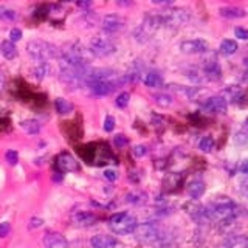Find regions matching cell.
<instances>
[{"label":"cell","mask_w":248,"mask_h":248,"mask_svg":"<svg viewBox=\"0 0 248 248\" xmlns=\"http://www.w3.org/2000/svg\"><path fill=\"white\" fill-rule=\"evenodd\" d=\"M134 234H135L137 240H140V242L158 247V248L169 247L170 242H172V237H170L169 232L157 222L138 223L135 231H134Z\"/></svg>","instance_id":"obj_1"},{"label":"cell","mask_w":248,"mask_h":248,"mask_svg":"<svg viewBox=\"0 0 248 248\" xmlns=\"http://www.w3.org/2000/svg\"><path fill=\"white\" fill-rule=\"evenodd\" d=\"M27 51L31 58H34L37 62H46L51 58H59L61 50H58L56 46L44 42V41H31L27 45Z\"/></svg>","instance_id":"obj_2"},{"label":"cell","mask_w":248,"mask_h":248,"mask_svg":"<svg viewBox=\"0 0 248 248\" xmlns=\"http://www.w3.org/2000/svg\"><path fill=\"white\" fill-rule=\"evenodd\" d=\"M137 225H138V222L135 217L127 213H116L108 219V228L112 230V232L120 234V236L134 232Z\"/></svg>","instance_id":"obj_3"},{"label":"cell","mask_w":248,"mask_h":248,"mask_svg":"<svg viewBox=\"0 0 248 248\" xmlns=\"http://www.w3.org/2000/svg\"><path fill=\"white\" fill-rule=\"evenodd\" d=\"M209 211H211L213 220H219V222H228V220H234L237 214H239V208L234 202H231L228 199L219 200L213 203L211 206H208Z\"/></svg>","instance_id":"obj_4"},{"label":"cell","mask_w":248,"mask_h":248,"mask_svg":"<svg viewBox=\"0 0 248 248\" xmlns=\"http://www.w3.org/2000/svg\"><path fill=\"white\" fill-rule=\"evenodd\" d=\"M161 27L169 28H180L185 23H188L191 19L189 11L183 10V8H174V10H168L165 13L158 14Z\"/></svg>","instance_id":"obj_5"},{"label":"cell","mask_w":248,"mask_h":248,"mask_svg":"<svg viewBox=\"0 0 248 248\" xmlns=\"http://www.w3.org/2000/svg\"><path fill=\"white\" fill-rule=\"evenodd\" d=\"M161 27L160 23V17L158 14H154V16H146L144 20L141 22V25H140L137 30H135V39L138 42H147L149 39L155 34V31Z\"/></svg>","instance_id":"obj_6"},{"label":"cell","mask_w":248,"mask_h":248,"mask_svg":"<svg viewBox=\"0 0 248 248\" xmlns=\"http://www.w3.org/2000/svg\"><path fill=\"white\" fill-rule=\"evenodd\" d=\"M89 51L96 58H107V56H112L113 53H116V45L110 39L95 36V37H92V41L89 44Z\"/></svg>","instance_id":"obj_7"},{"label":"cell","mask_w":248,"mask_h":248,"mask_svg":"<svg viewBox=\"0 0 248 248\" xmlns=\"http://www.w3.org/2000/svg\"><path fill=\"white\" fill-rule=\"evenodd\" d=\"M200 107L208 113H225L228 110V103L222 95H216L206 98Z\"/></svg>","instance_id":"obj_8"},{"label":"cell","mask_w":248,"mask_h":248,"mask_svg":"<svg viewBox=\"0 0 248 248\" xmlns=\"http://www.w3.org/2000/svg\"><path fill=\"white\" fill-rule=\"evenodd\" d=\"M124 25H126V20L118 14H107L103 17V20H101V27H103V30L108 34L120 33L124 28Z\"/></svg>","instance_id":"obj_9"},{"label":"cell","mask_w":248,"mask_h":248,"mask_svg":"<svg viewBox=\"0 0 248 248\" xmlns=\"http://www.w3.org/2000/svg\"><path fill=\"white\" fill-rule=\"evenodd\" d=\"M180 50L185 54H200L208 51V42L203 39H189L180 44Z\"/></svg>","instance_id":"obj_10"},{"label":"cell","mask_w":248,"mask_h":248,"mask_svg":"<svg viewBox=\"0 0 248 248\" xmlns=\"http://www.w3.org/2000/svg\"><path fill=\"white\" fill-rule=\"evenodd\" d=\"M202 73H203L205 79L211 81V82H217L222 79V68L220 64L216 59H209L203 64V68H202Z\"/></svg>","instance_id":"obj_11"},{"label":"cell","mask_w":248,"mask_h":248,"mask_svg":"<svg viewBox=\"0 0 248 248\" xmlns=\"http://www.w3.org/2000/svg\"><path fill=\"white\" fill-rule=\"evenodd\" d=\"M121 84L118 82H112V81H101V82H93V84H89L87 87L92 90L93 95L96 96H106L108 93H112L115 89H118Z\"/></svg>","instance_id":"obj_12"},{"label":"cell","mask_w":248,"mask_h":248,"mask_svg":"<svg viewBox=\"0 0 248 248\" xmlns=\"http://www.w3.org/2000/svg\"><path fill=\"white\" fill-rule=\"evenodd\" d=\"M58 168L62 170V172H76V170L79 169V165H78L76 158L72 154L62 152L58 157Z\"/></svg>","instance_id":"obj_13"},{"label":"cell","mask_w":248,"mask_h":248,"mask_svg":"<svg viewBox=\"0 0 248 248\" xmlns=\"http://www.w3.org/2000/svg\"><path fill=\"white\" fill-rule=\"evenodd\" d=\"M73 223L76 227H82V228H87V227H92V225H95L98 222V217L93 214V213H87V211H78L73 214L72 217Z\"/></svg>","instance_id":"obj_14"},{"label":"cell","mask_w":248,"mask_h":248,"mask_svg":"<svg viewBox=\"0 0 248 248\" xmlns=\"http://www.w3.org/2000/svg\"><path fill=\"white\" fill-rule=\"evenodd\" d=\"M205 191H206V186H205L203 180H200V178H194V180H191L188 183V186H186V192H188V196L192 200L200 199L205 194Z\"/></svg>","instance_id":"obj_15"},{"label":"cell","mask_w":248,"mask_h":248,"mask_svg":"<svg viewBox=\"0 0 248 248\" xmlns=\"http://www.w3.org/2000/svg\"><path fill=\"white\" fill-rule=\"evenodd\" d=\"M45 248H68L67 240L59 232H48L44 239Z\"/></svg>","instance_id":"obj_16"},{"label":"cell","mask_w":248,"mask_h":248,"mask_svg":"<svg viewBox=\"0 0 248 248\" xmlns=\"http://www.w3.org/2000/svg\"><path fill=\"white\" fill-rule=\"evenodd\" d=\"M118 245L116 239L112 236H106V234H96L92 237V247L93 248H115Z\"/></svg>","instance_id":"obj_17"},{"label":"cell","mask_w":248,"mask_h":248,"mask_svg":"<svg viewBox=\"0 0 248 248\" xmlns=\"http://www.w3.org/2000/svg\"><path fill=\"white\" fill-rule=\"evenodd\" d=\"M222 96L227 99V103H239V101L244 98V90L240 89L239 85H228V87L223 90Z\"/></svg>","instance_id":"obj_18"},{"label":"cell","mask_w":248,"mask_h":248,"mask_svg":"<svg viewBox=\"0 0 248 248\" xmlns=\"http://www.w3.org/2000/svg\"><path fill=\"white\" fill-rule=\"evenodd\" d=\"M248 245V239L242 234H230L225 237L222 248H240V247H247Z\"/></svg>","instance_id":"obj_19"},{"label":"cell","mask_w":248,"mask_h":248,"mask_svg":"<svg viewBox=\"0 0 248 248\" xmlns=\"http://www.w3.org/2000/svg\"><path fill=\"white\" fill-rule=\"evenodd\" d=\"M219 13L225 19H242L247 16V11L239 6H223L219 10Z\"/></svg>","instance_id":"obj_20"},{"label":"cell","mask_w":248,"mask_h":248,"mask_svg":"<svg viewBox=\"0 0 248 248\" xmlns=\"http://www.w3.org/2000/svg\"><path fill=\"white\" fill-rule=\"evenodd\" d=\"M143 82L144 85L151 89H158L163 85V78L158 72H147L144 76H143Z\"/></svg>","instance_id":"obj_21"},{"label":"cell","mask_w":248,"mask_h":248,"mask_svg":"<svg viewBox=\"0 0 248 248\" xmlns=\"http://www.w3.org/2000/svg\"><path fill=\"white\" fill-rule=\"evenodd\" d=\"M0 53H2V56L8 61H13L16 56H17V48H16L14 42L11 41H3L0 44Z\"/></svg>","instance_id":"obj_22"},{"label":"cell","mask_w":248,"mask_h":248,"mask_svg":"<svg viewBox=\"0 0 248 248\" xmlns=\"http://www.w3.org/2000/svg\"><path fill=\"white\" fill-rule=\"evenodd\" d=\"M237 42L232 41V39H223V41L220 42V46L219 50L222 54H225V56H231V54H234L237 51Z\"/></svg>","instance_id":"obj_23"},{"label":"cell","mask_w":248,"mask_h":248,"mask_svg":"<svg viewBox=\"0 0 248 248\" xmlns=\"http://www.w3.org/2000/svg\"><path fill=\"white\" fill-rule=\"evenodd\" d=\"M54 107H56V112L59 115H68L73 112V104L64 98H58L54 101Z\"/></svg>","instance_id":"obj_24"},{"label":"cell","mask_w":248,"mask_h":248,"mask_svg":"<svg viewBox=\"0 0 248 248\" xmlns=\"http://www.w3.org/2000/svg\"><path fill=\"white\" fill-rule=\"evenodd\" d=\"M20 127L27 132L30 135H36L39 134V130H41V123L37 120H25L20 123Z\"/></svg>","instance_id":"obj_25"},{"label":"cell","mask_w":248,"mask_h":248,"mask_svg":"<svg viewBox=\"0 0 248 248\" xmlns=\"http://www.w3.org/2000/svg\"><path fill=\"white\" fill-rule=\"evenodd\" d=\"M214 147H216V143H214V138L213 137H203L200 140V143H199V149L202 152H205V154H209V152H213L214 151Z\"/></svg>","instance_id":"obj_26"},{"label":"cell","mask_w":248,"mask_h":248,"mask_svg":"<svg viewBox=\"0 0 248 248\" xmlns=\"http://www.w3.org/2000/svg\"><path fill=\"white\" fill-rule=\"evenodd\" d=\"M144 200H146V194L141 191L129 192L126 196V202L127 203H132V205H141V203H144Z\"/></svg>","instance_id":"obj_27"},{"label":"cell","mask_w":248,"mask_h":248,"mask_svg":"<svg viewBox=\"0 0 248 248\" xmlns=\"http://www.w3.org/2000/svg\"><path fill=\"white\" fill-rule=\"evenodd\" d=\"M154 101L157 103L160 107H169L172 104V96L168 95V93H155Z\"/></svg>","instance_id":"obj_28"},{"label":"cell","mask_w":248,"mask_h":248,"mask_svg":"<svg viewBox=\"0 0 248 248\" xmlns=\"http://www.w3.org/2000/svg\"><path fill=\"white\" fill-rule=\"evenodd\" d=\"M129 101H130V95H129L127 92H123V93H120L118 96H116V99H115V104H116V107L124 108V107H127Z\"/></svg>","instance_id":"obj_29"},{"label":"cell","mask_w":248,"mask_h":248,"mask_svg":"<svg viewBox=\"0 0 248 248\" xmlns=\"http://www.w3.org/2000/svg\"><path fill=\"white\" fill-rule=\"evenodd\" d=\"M115 124H116V120L113 118L112 115H107L106 120H104V130L106 132H112L115 129Z\"/></svg>","instance_id":"obj_30"},{"label":"cell","mask_w":248,"mask_h":248,"mask_svg":"<svg viewBox=\"0 0 248 248\" xmlns=\"http://www.w3.org/2000/svg\"><path fill=\"white\" fill-rule=\"evenodd\" d=\"M234 141L237 143V144H245V143H248V132L247 130H240V132H237L236 134V138H234Z\"/></svg>","instance_id":"obj_31"},{"label":"cell","mask_w":248,"mask_h":248,"mask_svg":"<svg viewBox=\"0 0 248 248\" xmlns=\"http://www.w3.org/2000/svg\"><path fill=\"white\" fill-rule=\"evenodd\" d=\"M5 157H6V161L10 163L11 166L17 165V161H19V155H17V152H16V151H8Z\"/></svg>","instance_id":"obj_32"},{"label":"cell","mask_w":248,"mask_h":248,"mask_svg":"<svg viewBox=\"0 0 248 248\" xmlns=\"http://www.w3.org/2000/svg\"><path fill=\"white\" fill-rule=\"evenodd\" d=\"M234 36L240 41H248V30L247 28H242V27H237L234 28Z\"/></svg>","instance_id":"obj_33"},{"label":"cell","mask_w":248,"mask_h":248,"mask_svg":"<svg viewBox=\"0 0 248 248\" xmlns=\"http://www.w3.org/2000/svg\"><path fill=\"white\" fill-rule=\"evenodd\" d=\"M113 143H115V146H118V147H124L127 144V138L124 137L123 134H118V135L113 137Z\"/></svg>","instance_id":"obj_34"},{"label":"cell","mask_w":248,"mask_h":248,"mask_svg":"<svg viewBox=\"0 0 248 248\" xmlns=\"http://www.w3.org/2000/svg\"><path fill=\"white\" fill-rule=\"evenodd\" d=\"M22 39V30L20 28H13L10 33V41L11 42H17Z\"/></svg>","instance_id":"obj_35"},{"label":"cell","mask_w":248,"mask_h":248,"mask_svg":"<svg viewBox=\"0 0 248 248\" xmlns=\"http://www.w3.org/2000/svg\"><path fill=\"white\" fill-rule=\"evenodd\" d=\"M146 152H147V149H146V146H143V144H140V146H135V147H134V155H135L137 158L144 157Z\"/></svg>","instance_id":"obj_36"},{"label":"cell","mask_w":248,"mask_h":248,"mask_svg":"<svg viewBox=\"0 0 248 248\" xmlns=\"http://www.w3.org/2000/svg\"><path fill=\"white\" fill-rule=\"evenodd\" d=\"M104 177L107 178V180H110V182H115L116 178H118V172L113 169H106L104 170Z\"/></svg>","instance_id":"obj_37"},{"label":"cell","mask_w":248,"mask_h":248,"mask_svg":"<svg viewBox=\"0 0 248 248\" xmlns=\"http://www.w3.org/2000/svg\"><path fill=\"white\" fill-rule=\"evenodd\" d=\"M8 232H10V223L2 222V223H0V237L8 236Z\"/></svg>","instance_id":"obj_38"},{"label":"cell","mask_w":248,"mask_h":248,"mask_svg":"<svg viewBox=\"0 0 248 248\" xmlns=\"http://www.w3.org/2000/svg\"><path fill=\"white\" fill-rule=\"evenodd\" d=\"M76 5L82 8V10H87V8L93 5V0H76Z\"/></svg>","instance_id":"obj_39"},{"label":"cell","mask_w":248,"mask_h":248,"mask_svg":"<svg viewBox=\"0 0 248 248\" xmlns=\"http://www.w3.org/2000/svg\"><path fill=\"white\" fill-rule=\"evenodd\" d=\"M42 223H44L42 219H39V217H33V219L30 220V228H39V227H42Z\"/></svg>","instance_id":"obj_40"},{"label":"cell","mask_w":248,"mask_h":248,"mask_svg":"<svg viewBox=\"0 0 248 248\" xmlns=\"http://www.w3.org/2000/svg\"><path fill=\"white\" fill-rule=\"evenodd\" d=\"M151 2L158 6H169V5H172L175 0H151Z\"/></svg>","instance_id":"obj_41"},{"label":"cell","mask_w":248,"mask_h":248,"mask_svg":"<svg viewBox=\"0 0 248 248\" xmlns=\"http://www.w3.org/2000/svg\"><path fill=\"white\" fill-rule=\"evenodd\" d=\"M239 170H240L242 174H247V175H248V160H244L242 163H240Z\"/></svg>","instance_id":"obj_42"},{"label":"cell","mask_w":248,"mask_h":248,"mask_svg":"<svg viewBox=\"0 0 248 248\" xmlns=\"http://www.w3.org/2000/svg\"><path fill=\"white\" fill-rule=\"evenodd\" d=\"M244 81H247L248 82V58L247 59H244Z\"/></svg>","instance_id":"obj_43"},{"label":"cell","mask_w":248,"mask_h":248,"mask_svg":"<svg viewBox=\"0 0 248 248\" xmlns=\"http://www.w3.org/2000/svg\"><path fill=\"white\" fill-rule=\"evenodd\" d=\"M116 3L120 6H132L134 5V0H116Z\"/></svg>","instance_id":"obj_44"},{"label":"cell","mask_w":248,"mask_h":248,"mask_svg":"<svg viewBox=\"0 0 248 248\" xmlns=\"http://www.w3.org/2000/svg\"><path fill=\"white\" fill-rule=\"evenodd\" d=\"M3 84H5V78L0 75V90H2V87H3Z\"/></svg>","instance_id":"obj_45"},{"label":"cell","mask_w":248,"mask_h":248,"mask_svg":"<svg viewBox=\"0 0 248 248\" xmlns=\"http://www.w3.org/2000/svg\"><path fill=\"white\" fill-rule=\"evenodd\" d=\"M244 130H247V132H248V118L245 120V124H244Z\"/></svg>","instance_id":"obj_46"},{"label":"cell","mask_w":248,"mask_h":248,"mask_svg":"<svg viewBox=\"0 0 248 248\" xmlns=\"http://www.w3.org/2000/svg\"><path fill=\"white\" fill-rule=\"evenodd\" d=\"M240 248H248V245H247V247H240Z\"/></svg>","instance_id":"obj_47"},{"label":"cell","mask_w":248,"mask_h":248,"mask_svg":"<svg viewBox=\"0 0 248 248\" xmlns=\"http://www.w3.org/2000/svg\"><path fill=\"white\" fill-rule=\"evenodd\" d=\"M65 2H70V0H65Z\"/></svg>","instance_id":"obj_48"}]
</instances>
